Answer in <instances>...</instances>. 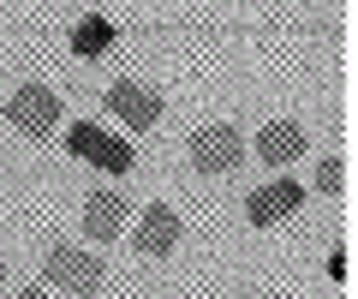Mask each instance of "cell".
Masks as SVG:
<instances>
[{"instance_id":"6da1fadb","label":"cell","mask_w":358,"mask_h":299,"mask_svg":"<svg viewBox=\"0 0 358 299\" xmlns=\"http://www.w3.org/2000/svg\"><path fill=\"white\" fill-rule=\"evenodd\" d=\"M102 258L84 246H48V258H42V281L48 287H66V293H102Z\"/></svg>"},{"instance_id":"7a4b0ae2","label":"cell","mask_w":358,"mask_h":299,"mask_svg":"<svg viewBox=\"0 0 358 299\" xmlns=\"http://www.w3.org/2000/svg\"><path fill=\"white\" fill-rule=\"evenodd\" d=\"M66 150H72L78 162H96V168L102 174H131V144L126 138H114V132H102V126H84V120H78L72 132H66Z\"/></svg>"},{"instance_id":"3957f363","label":"cell","mask_w":358,"mask_h":299,"mask_svg":"<svg viewBox=\"0 0 358 299\" xmlns=\"http://www.w3.org/2000/svg\"><path fill=\"white\" fill-rule=\"evenodd\" d=\"M6 120H13L24 138H48V132L60 126V96H54L48 84H18V90L6 96Z\"/></svg>"},{"instance_id":"277c9868","label":"cell","mask_w":358,"mask_h":299,"mask_svg":"<svg viewBox=\"0 0 358 299\" xmlns=\"http://www.w3.org/2000/svg\"><path fill=\"white\" fill-rule=\"evenodd\" d=\"M245 162V138L233 126H203L192 138V168L197 174H233Z\"/></svg>"},{"instance_id":"5b68a950","label":"cell","mask_w":358,"mask_h":299,"mask_svg":"<svg viewBox=\"0 0 358 299\" xmlns=\"http://www.w3.org/2000/svg\"><path fill=\"white\" fill-rule=\"evenodd\" d=\"M108 108H114V120H126L131 132H150L155 120H162V96H155L150 84H131V78H120L114 90H108Z\"/></svg>"},{"instance_id":"8992f818","label":"cell","mask_w":358,"mask_h":299,"mask_svg":"<svg viewBox=\"0 0 358 299\" xmlns=\"http://www.w3.org/2000/svg\"><path fill=\"white\" fill-rule=\"evenodd\" d=\"M299 204H305V192H299L293 180H275V186H257V192L245 197V216H251V228H275V221H287Z\"/></svg>"},{"instance_id":"52a82bcc","label":"cell","mask_w":358,"mask_h":299,"mask_svg":"<svg viewBox=\"0 0 358 299\" xmlns=\"http://www.w3.org/2000/svg\"><path fill=\"white\" fill-rule=\"evenodd\" d=\"M179 246V209L173 204H150L138 221V251L143 258H167V251Z\"/></svg>"},{"instance_id":"ba28073f","label":"cell","mask_w":358,"mask_h":299,"mask_svg":"<svg viewBox=\"0 0 358 299\" xmlns=\"http://www.w3.org/2000/svg\"><path fill=\"white\" fill-rule=\"evenodd\" d=\"M257 156H263L268 168H287L293 156H305V126H299V120H268V126L257 132Z\"/></svg>"},{"instance_id":"9c48e42d","label":"cell","mask_w":358,"mask_h":299,"mask_svg":"<svg viewBox=\"0 0 358 299\" xmlns=\"http://www.w3.org/2000/svg\"><path fill=\"white\" fill-rule=\"evenodd\" d=\"M120 228H126V197H120V192H90L84 234L90 239H120Z\"/></svg>"},{"instance_id":"30bf717a","label":"cell","mask_w":358,"mask_h":299,"mask_svg":"<svg viewBox=\"0 0 358 299\" xmlns=\"http://www.w3.org/2000/svg\"><path fill=\"white\" fill-rule=\"evenodd\" d=\"M317 192H329V197L346 192V162H341V156H322V162H317Z\"/></svg>"},{"instance_id":"8fae6325","label":"cell","mask_w":358,"mask_h":299,"mask_svg":"<svg viewBox=\"0 0 358 299\" xmlns=\"http://www.w3.org/2000/svg\"><path fill=\"white\" fill-rule=\"evenodd\" d=\"M72 42H78V54L90 60V54H102V42H108V25H78V30H72Z\"/></svg>"},{"instance_id":"7c38bea8","label":"cell","mask_w":358,"mask_h":299,"mask_svg":"<svg viewBox=\"0 0 358 299\" xmlns=\"http://www.w3.org/2000/svg\"><path fill=\"white\" fill-rule=\"evenodd\" d=\"M18 299H48V293H36V287H24V293H18Z\"/></svg>"},{"instance_id":"4fadbf2b","label":"cell","mask_w":358,"mask_h":299,"mask_svg":"<svg viewBox=\"0 0 358 299\" xmlns=\"http://www.w3.org/2000/svg\"><path fill=\"white\" fill-rule=\"evenodd\" d=\"M0 281H6V263H0Z\"/></svg>"}]
</instances>
